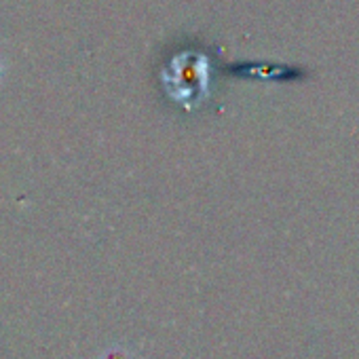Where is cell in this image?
Returning <instances> with one entry per match:
<instances>
[{
  "label": "cell",
  "mask_w": 359,
  "mask_h": 359,
  "mask_svg": "<svg viewBox=\"0 0 359 359\" xmlns=\"http://www.w3.org/2000/svg\"><path fill=\"white\" fill-rule=\"evenodd\" d=\"M3 72H5V66H3V62H0V79H3Z\"/></svg>",
  "instance_id": "cell-1"
}]
</instances>
